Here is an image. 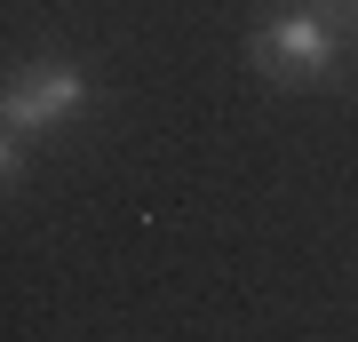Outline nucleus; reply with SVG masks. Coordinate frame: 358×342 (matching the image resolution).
<instances>
[{
  "mask_svg": "<svg viewBox=\"0 0 358 342\" xmlns=\"http://www.w3.org/2000/svg\"><path fill=\"white\" fill-rule=\"evenodd\" d=\"M80 104H88V80L72 72V64H24V72L8 80V96H0V176H24V143L48 136L56 120H72Z\"/></svg>",
  "mask_w": 358,
  "mask_h": 342,
  "instance_id": "obj_1",
  "label": "nucleus"
},
{
  "mask_svg": "<svg viewBox=\"0 0 358 342\" xmlns=\"http://www.w3.org/2000/svg\"><path fill=\"white\" fill-rule=\"evenodd\" d=\"M255 64H263L271 80H287V88H303V80H319L327 64H334V24H327L319 8H279V16H263Z\"/></svg>",
  "mask_w": 358,
  "mask_h": 342,
  "instance_id": "obj_2",
  "label": "nucleus"
}]
</instances>
